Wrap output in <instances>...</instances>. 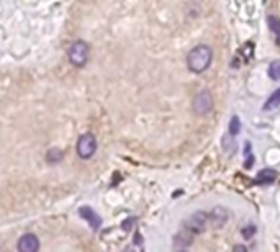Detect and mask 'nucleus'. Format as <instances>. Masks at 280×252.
<instances>
[{
    "mask_svg": "<svg viewBox=\"0 0 280 252\" xmlns=\"http://www.w3.org/2000/svg\"><path fill=\"white\" fill-rule=\"evenodd\" d=\"M213 61V51L210 46L198 44L187 54V68L190 69L193 74H201L205 72Z\"/></svg>",
    "mask_w": 280,
    "mask_h": 252,
    "instance_id": "obj_1",
    "label": "nucleus"
},
{
    "mask_svg": "<svg viewBox=\"0 0 280 252\" xmlns=\"http://www.w3.org/2000/svg\"><path fill=\"white\" fill-rule=\"evenodd\" d=\"M89 52H90V49H89V44L86 41H76L69 48L67 57L73 66H76V68H82V66H86L89 61Z\"/></svg>",
    "mask_w": 280,
    "mask_h": 252,
    "instance_id": "obj_2",
    "label": "nucleus"
},
{
    "mask_svg": "<svg viewBox=\"0 0 280 252\" xmlns=\"http://www.w3.org/2000/svg\"><path fill=\"white\" fill-rule=\"evenodd\" d=\"M192 110H193V113L198 116L210 113L213 110V95L210 94V90H201L193 97Z\"/></svg>",
    "mask_w": 280,
    "mask_h": 252,
    "instance_id": "obj_3",
    "label": "nucleus"
},
{
    "mask_svg": "<svg viewBox=\"0 0 280 252\" xmlns=\"http://www.w3.org/2000/svg\"><path fill=\"white\" fill-rule=\"evenodd\" d=\"M208 224V213L205 211H195L184 221V228L190 231L192 234H201L205 233Z\"/></svg>",
    "mask_w": 280,
    "mask_h": 252,
    "instance_id": "obj_4",
    "label": "nucleus"
},
{
    "mask_svg": "<svg viewBox=\"0 0 280 252\" xmlns=\"http://www.w3.org/2000/svg\"><path fill=\"white\" fill-rule=\"evenodd\" d=\"M97 151V139L92 133H86L77 139V154L81 159H90Z\"/></svg>",
    "mask_w": 280,
    "mask_h": 252,
    "instance_id": "obj_5",
    "label": "nucleus"
},
{
    "mask_svg": "<svg viewBox=\"0 0 280 252\" xmlns=\"http://www.w3.org/2000/svg\"><path fill=\"white\" fill-rule=\"evenodd\" d=\"M230 220V211L223 207H215L210 213H208V223L212 224L213 228H223L226 221Z\"/></svg>",
    "mask_w": 280,
    "mask_h": 252,
    "instance_id": "obj_6",
    "label": "nucleus"
},
{
    "mask_svg": "<svg viewBox=\"0 0 280 252\" xmlns=\"http://www.w3.org/2000/svg\"><path fill=\"white\" fill-rule=\"evenodd\" d=\"M40 249V239L35 234H23L18 241V250L20 252H36Z\"/></svg>",
    "mask_w": 280,
    "mask_h": 252,
    "instance_id": "obj_7",
    "label": "nucleus"
},
{
    "mask_svg": "<svg viewBox=\"0 0 280 252\" xmlns=\"http://www.w3.org/2000/svg\"><path fill=\"white\" fill-rule=\"evenodd\" d=\"M79 215L84 218V220H87V221H89L90 228H92L94 231H97V229L100 228L102 220H100V216L97 215L92 208H89V207H82V208H79Z\"/></svg>",
    "mask_w": 280,
    "mask_h": 252,
    "instance_id": "obj_8",
    "label": "nucleus"
},
{
    "mask_svg": "<svg viewBox=\"0 0 280 252\" xmlns=\"http://www.w3.org/2000/svg\"><path fill=\"white\" fill-rule=\"evenodd\" d=\"M193 236L195 234H192L190 231L184 228L179 234H175V237H174V247L175 249H185V247H188L193 242Z\"/></svg>",
    "mask_w": 280,
    "mask_h": 252,
    "instance_id": "obj_9",
    "label": "nucleus"
},
{
    "mask_svg": "<svg viewBox=\"0 0 280 252\" xmlns=\"http://www.w3.org/2000/svg\"><path fill=\"white\" fill-rule=\"evenodd\" d=\"M275 178H277V172L275 170L265 169V170L259 172L257 177H256V180H254V183H256V185H269L272 182H275Z\"/></svg>",
    "mask_w": 280,
    "mask_h": 252,
    "instance_id": "obj_10",
    "label": "nucleus"
},
{
    "mask_svg": "<svg viewBox=\"0 0 280 252\" xmlns=\"http://www.w3.org/2000/svg\"><path fill=\"white\" fill-rule=\"evenodd\" d=\"M278 107H280V89H277L269 98H267V102L264 103L262 110L264 111H270V110H275Z\"/></svg>",
    "mask_w": 280,
    "mask_h": 252,
    "instance_id": "obj_11",
    "label": "nucleus"
},
{
    "mask_svg": "<svg viewBox=\"0 0 280 252\" xmlns=\"http://www.w3.org/2000/svg\"><path fill=\"white\" fill-rule=\"evenodd\" d=\"M267 25H269V30L275 35L277 44L280 46V20L275 15H269L267 17Z\"/></svg>",
    "mask_w": 280,
    "mask_h": 252,
    "instance_id": "obj_12",
    "label": "nucleus"
},
{
    "mask_svg": "<svg viewBox=\"0 0 280 252\" xmlns=\"http://www.w3.org/2000/svg\"><path fill=\"white\" fill-rule=\"evenodd\" d=\"M239 131H241V121H239V118L238 116H233L231 121H230V126H228V135L233 136V138H236L239 135Z\"/></svg>",
    "mask_w": 280,
    "mask_h": 252,
    "instance_id": "obj_13",
    "label": "nucleus"
},
{
    "mask_svg": "<svg viewBox=\"0 0 280 252\" xmlns=\"http://www.w3.org/2000/svg\"><path fill=\"white\" fill-rule=\"evenodd\" d=\"M269 77L272 79V81H278L280 79V61H272L269 64Z\"/></svg>",
    "mask_w": 280,
    "mask_h": 252,
    "instance_id": "obj_14",
    "label": "nucleus"
},
{
    "mask_svg": "<svg viewBox=\"0 0 280 252\" xmlns=\"http://www.w3.org/2000/svg\"><path fill=\"white\" fill-rule=\"evenodd\" d=\"M256 233H257V226L256 224H247V226H244L243 229H241V234H243V237L244 239H252L254 236H256Z\"/></svg>",
    "mask_w": 280,
    "mask_h": 252,
    "instance_id": "obj_15",
    "label": "nucleus"
},
{
    "mask_svg": "<svg viewBox=\"0 0 280 252\" xmlns=\"http://www.w3.org/2000/svg\"><path fill=\"white\" fill-rule=\"evenodd\" d=\"M46 157H48L49 162H59V161H62V151L53 148V149H51V151L48 152Z\"/></svg>",
    "mask_w": 280,
    "mask_h": 252,
    "instance_id": "obj_16",
    "label": "nucleus"
},
{
    "mask_svg": "<svg viewBox=\"0 0 280 252\" xmlns=\"http://www.w3.org/2000/svg\"><path fill=\"white\" fill-rule=\"evenodd\" d=\"M233 249H234V250H243V252H246V250H247V247H246V246H234Z\"/></svg>",
    "mask_w": 280,
    "mask_h": 252,
    "instance_id": "obj_17",
    "label": "nucleus"
}]
</instances>
